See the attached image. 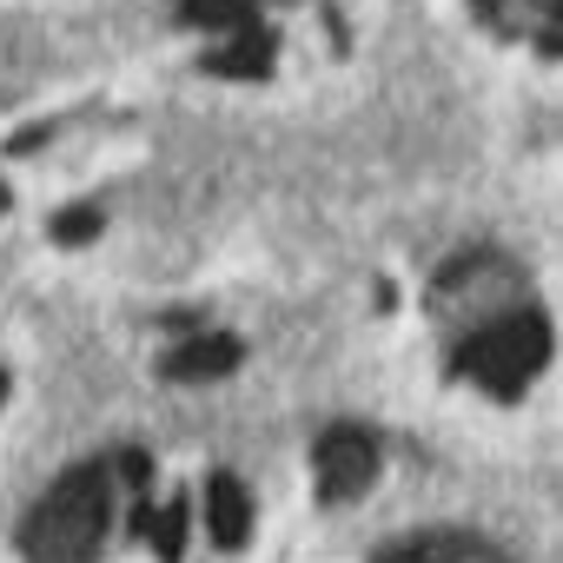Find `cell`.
<instances>
[{"label": "cell", "instance_id": "9", "mask_svg": "<svg viewBox=\"0 0 563 563\" xmlns=\"http://www.w3.org/2000/svg\"><path fill=\"white\" fill-rule=\"evenodd\" d=\"M140 537H153L159 563H179V556H186V504H166V510H140Z\"/></svg>", "mask_w": 563, "mask_h": 563}, {"label": "cell", "instance_id": "6", "mask_svg": "<svg viewBox=\"0 0 563 563\" xmlns=\"http://www.w3.org/2000/svg\"><path fill=\"white\" fill-rule=\"evenodd\" d=\"M232 365H239V339H225V332H192L186 345L166 352V372L173 378H219Z\"/></svg>", "mask_w": 563, "mask_h": 563}, {"label": "cell", "instance_id": "4", "mask_svg": "<svg viewBox=\"0 0 563 563\" xmlns=\"http://www.w3.org/2000/svg\"><path fill=\"white\" fill-rule=\"evenodd\" d=\"M378 563H510V556L484 537H464V530H424V537L391 543Z\"/></svg>", "mask_w": 563, "mask_h": 563}, {"label": "cell", "instance_id": "11", "mask_svg": "<svg viewBox=\"0 0 563 563\" xmlns=\"http://www.w3.org/2000/svg\"><path fill=\"white\" fill-rule=\"evenodd\" d=\"M100 232V212L93 206H67V212H54V239L60 245H87Z\"/></svg>", "mask_w": 563, "mask_h": 563}, {"label": "cell", "instance_id": "5", "mask_svg": "<svg viewBox=\"0 0 563 563\" xmlns=\"http://www.w3.org/2000/svg\"><path fill=\"white\" fill-rule=\"evenodd\" d=\"M206 530H212L219 550H239V543L252 537V497H245V484H239L232 471H219V477L206 484Z\"/></svg>", "mask_w": 563, "mask_h": 563}, {"label": "cell", "instance_id": "8", "mask_svg": "<svg viewBox=\"0 0 563 563\" xmlns=\"http://www.w3.org/2000/svg\"><path fill=\"white\" fill-rule=\"evenodd\" d=\"M484 14H497V21H523V27H537L550 47H563V0H484Z\"/></svg>", "mask_w": 563, "mask_h": 563}, {"label": "cell", "instance_id": "3", "mask_svg": "<svg viewBox=\"0 0 563 563\" xmlns=\"http://www.w3.org/2000/svg\"><path fill=\"white\" fill-rule=\"evenodd\" d=\"M312 464H319V497H325V504H345V497H358V490L372 484V471H378V444H372L358 424H332V431L319 438Z\"/></svg>", "mask_w": 563, "mask_h": 563}, {"label": "cell", "instance_id": "7", "mask_svg": "<svg viewBox=\"0 0 563 563\" xmlns=\"http://www.w3.org/2000/svg\"><path fill=\"white\" fill-rule=\"evenodd\" d=\"M206 67L212 74H232V80H265L272 74V34H232V47H219V54H206Z\"/></svg>", "mask_w": 563, "mask_h": 563}, {"label": "cell", "instance_id": "2", "mask_svg": "<svg viewBox=\"0 0 563 563\" xmlns=\"http://www.w3.org/2000/svg\"><path fill=\"white\" fill-rule=\"evenodd\" d=\"M543 358H550V319L543 312H504V319H490V325H477L464 345H457V372L471 378V385H484L490 398H517L537 372H543Z\"/></svg>", "mask_w": 563, "mask_h": 563}, {"label": "cell", "instance_id": "12", "mask_svg": "<svg viewBox=\"0 0 563 563\" xmlns=\"http://www.w3.org/2000/svg\"><path fill=\"white\" fill-rule=\"evenodd\" d=\"M0 398H8V378H0Z\"/></svg>", "mask_w": 563, "mask_h": 563}, {"label": "cell", "instance_id": "10", "mask_svg": "<svg viewBox=\"0 0 563 563\" xmlns=\"http://www.w3.org/2000/svg\"><path fill=\"white\" fill-rule=\"evenodd\" d=\"M179 14L192 27H219V34H252V0H179Z\"/></svg>", "mask_w": 563, "mask_h": 563}, {"label": "cell", "instance_id": "1", "mask_svg": "<svg viewBox=\"0 0 563 563\" xmlns=\"http://www.w3.org/2000/svg\"><path fill=\"white\" fill-rule=\"evenodd\" d=\"M107 504H113V471L107 464H74L21 523V550L34 563H93L107 537Z\"/></svg>", "mask_w": 563, "mask_h": 563}]
</instances>
